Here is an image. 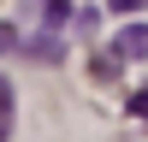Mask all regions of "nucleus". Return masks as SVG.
Instances as JSON below:
<instances>
[{
  "label": "nucleus",
  "instance_id": "nucleus-2",
  "mask_svg": "<svg viewBox=\"0 0 148 142\" xmlns=\"http://www.w3.org/2000/svg\"><path fill=\"white\" fill-rule=\"evenodd\" d=\"M12 113H18V106H12V83L0 77V142L12 136Z\"/></svg>",
  "mask_w": 148,
  "mask_h": 142
},
{
  "label": "nucleus",
  "instance_id": "nucleus-3",
  "mask_svg": "<svg viewBox=\"0 0 148 142\" xmlns=\"http://www.w3.org/2000/svg\"><path fill=\"white\" fill-rule=\"evenodd\" d=\"M24 53H30V59H47V65H53V59H59V53H65V47H59V42H53V36H36V42H30V47H24Z\"/></svg>",
  "mask_w": 148,
  "mask_h": 142
},
{
  "label": "nucleus",
  "instance_id": "nucleus-4",
  "mask_svg": "<svg viewBox=\"0 0 148 142\" xmlns=\"http://www.w3.org/2000/svg\"><path fill=\"white\" fill-rule=\"evenodd\" d=\"M107 6H113V12H142L148 0H107Z\"/></svg>",
  "mask_w": 148,
  "mask_h": 142
},
{
  "label": "nucleus",
  "instance_id": "nucleus-6",
  "mask_svg": "<svg viewBox=\"0 0 148 142\" xmlns=\"http://www.w3.org/2000/svg\"><path fill=\"white\" fill-rule=\"evenodd\" d=\"M130 106H136V113L148 118V89H136V101H130Z\"/></svg>",
  "mask_w": 148,
  "mask_h": 142
},
{
  "label": "nucleus",
  "instance_id": "nucleus-5",
  "mask_svg": "<svg viewBox=\"0 0 148 142\" xmlns=\"http://www.w3.org/2000/svg\"><path fill=\"white\" fill-rule=\"evenodd\" d=\"M12 42H18V30H12V24H0V53H6Z\"/></svg>",
  "mask_w": 148,
  "mask_h": 142
},
{
  "label": "nucleus",
  "instance_id": "nucleus-1",
  "mask_svg": "<svg viewBox=\"0 0 148 142\" xmlns=\"http://www.w3.org/2000/svg\"><path fill=\"white\" fill-rule=\"evenodd\" d=\"M113 53H119V59H148V24L119 30V36H113Z\"/></svg>",
  "mask_w": 148,
  "mask_h": 142
}]
</instances>
